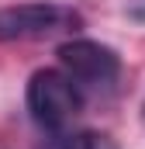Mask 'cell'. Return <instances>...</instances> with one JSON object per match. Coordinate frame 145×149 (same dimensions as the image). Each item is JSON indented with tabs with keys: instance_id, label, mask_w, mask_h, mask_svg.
<instances>
[{
	"instance_id": "6da1fadb",
	"label": "cell",
	"mask_w": 145,
	"mask_h": 149,
	"mask_svg": "<svg viewBox=\"0 0 145 149\" xmlns=\"http://www.w3.org/2000/svg\"><path fill=\"white\" fill-rule=\"evenodd\" d=\"M24 101H28V114H31V121L38 128L66 132L72 125V118L79 114L83 94L76 90V83L62 70H38L28 80Z\"/></svg>"
},
{
	"instance_id": "7a4b0ae2",
	"label": "cell",
	"mask_w": 145,
	"mask_h": 149,
	"mask_svg": "<svg viewBox=\"0 0 145 149\" xmlns=\"http://www.w3.org/2000/svg\"><path fill=\"white\" fill-rule=\"evenodd\" d=\"M59 70L76 83L79 94H110L121 76V59L104 42L69 38L59 45Z\"/></svg>"
},
{
	"instance_id": "3957f363",
	"label": "cell",
	"mask_w": 145,
	"mask_h": 149,
	"mask_svg": "<svg viewBox=\"0 0 145 149\" xmlns=\"http://www.w3.org/2000/svg\"><path fill=\"white\" fill-rule=\"evenodd\" d=\"M79 24L76 10L52 3V0H31L0 7V42H21V38H48L59 31H69Z\"/></svg>"
},
{
	"instance_id": "277c9868",
	"label": "cell",
	"mask_w": 145,
	"mask_h": 149,
	"mask_svg": "<svg viewBox=\"0 0 145 149\" xmlns=\"http://www.w3.org/2000/svg\"><path fill=\"white\" fill-rule=\"evenodd\" d=\"M45 149H117V142L93 128H76V132L66 128V132H52Z\"/></svg>"
}]
</instances>
